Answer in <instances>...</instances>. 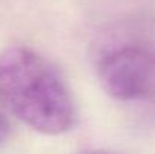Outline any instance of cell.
<instances>
[{"label": "cell", "instance_id": "3957f363", "mask_svg": "<svg viewBox=\"0 0 155 154\" xmlns=\"http://www.w3.org/2000/svg\"><path fill=\"white\" fill-rule=\"evenodd\" d=\"M9 130H11V122H9V116H8V110L0 100V145L6 141Z\"/></svg>", "mask_w": 155, "mask_h": 154}, {"label": "cell", "instance_id": "6da1fadb", "mask_svg": "<svg viewBox=\"0 0 155 154\" xmlns=\"http://www.w3.org/2000/svg\"><path fill=\"white\" fill-rule=\"evenodd\" d=\"M0 100L8 112L42 135L65 133L75 119L60 74L27 47L15 46L0 53Z\"/></svg>", "mask_w": 155, "mask_h": 154}, {"label": "cell", "instance_id": "7a4b0ae2", "mask_svg": "<svg viewBox=\"0 0 155 154\" xmlns=\"http://www.w3.org/2000/svg\"><path fill=\"white\" fill-rule=\"evenodd\" d=\"M95 67L111 98L155 103V23L128 21L108 30L98 43Z\"/></svg>", "mask_w": 155, "mask_h": 154}]
</instances>
